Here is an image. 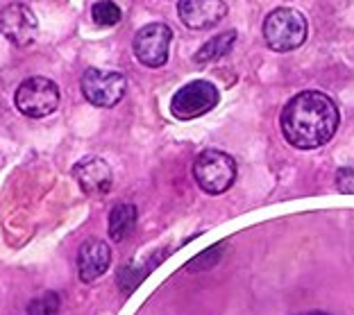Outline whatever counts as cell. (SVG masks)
<instances>
[{"mask_svg":"<svg viewBox=\"0 0 354 315\" xmlns=\"http://www.w3.org/2000/svg\"><path fill=\"white\" fill-rule=\"evenodd\" d=\"M236 37H239L236 30H227V32H223V35H218V37L209 39V41L196 52L193 61H196V64H209V61H216V59L225 57V55L234 48Z\"/></svg>","mask_w":354,"mask_h":315,"instance_id":"4fadbf2b","label":"cell"},{"mask_svg":"<svg viewBox=\"0 0 354 315\" xmlns=\"http://www.w3.org/2000/svg\"><path fill=\"white\" fill-rule=\"evenodd\" d=\"M339 109L320 91H302L284 104L279 127L284 139L297 150L323 148L339 129Z\"/></svg>","mask_w":354,"mask_h":315,"instance_id":"6da1fadb","label":"cell"},{"mask_svg":"<svg viewBox=\"0 0 354 315\" xmlns=\"http://www.w3.org/2000/svg\"><path fill=\"white\" fill-rule=\"evenodd\" d=\"M221 252H223V245H214V247H209L203 256L193 258V261L187 265V268H189V270H193V268L205 270L207 265H212V263H216V261H221Z\"/></svg>","mask_w":354,"mask_h":315,"instance_id":"ac0fdd59","label":"cell"},{"mask_svg":"<svg viewBox=\"0 0 354 315\" xmlns=\"http://www.w3.org/2000/svg\"><path fill=\"white\" fill-rule=\"evenodd\" d=\"M59 313V295L57 293H46L39 300L30 304L28 315H57Z\"/></svg>","mask_w":354,"mask_h":315,"instance_id":"2e32d148","label":"cell"},{"mask_svg":"<svg viewBox=\"0 0 354 315\" xmlns=\"http://www.w3.org/2000/svg\"><path fill=\"white\" fill-rule=\"evenodd\" d=\"M236 161L221 150H205L193 164V177L209 195H221L230 191L236 182Z\"/></svg>","mask_w":354,"mask_h":315,"instance_id":"3957f363","label":"cell"},{"mask_svg":"<svg viewBox=\"0 0 354 315\" xmlns=\"http://www.w3.org/2000/svg\"><path fill=\"white\" fill-rule=\"evenodd\" d=\"M182 23L191 30L214 28L227 16V5L223 0H182L177 5Z\"/></svg>","mask_w":354,"mask_h":315,"instance_id":"30bf717a","label":"cell"},{"mask_svg":"<svg viewBox=\"0 0 354 315\" xmlns=\"http://www.w3.org/2000/svg\"><path fill=\"white\" fill-rule=\"evenodd\" d=\"M266 46L275 52L295 50L307 39V19L293 7H277L263 21Z\"/></svg>","mask_w":354,"mask_h":315,"instance_id":"7a4b0ae2","label":"cell"},{"mask_svg":"<svg viewBox=\"0 0 354 315\" xmlns=\"http://www.w3.org/2000/svg\"><path fill=\"white\" fill-rule=\"evenodd\" d=\"M80 88L86 102L93 107L111 109L125 98L127 93V79L123 73L118 70H104V68H86L82 79H80Z\"/></svg>","mask_w":354,"mask_h":315,"instance_id":"5b68a950","label":"cell"},{"mask_svg":"<svg viewBox=\"0 0 354 315\" xmlns=\"http://www.w3.org/2000/svg\"><path fill=\"white\" fill-rule=\"evenodd\" d=\"M111 265V249L100 238H88L77 249V274L84 284L100 279Z\"/></svg>","mask_w":354,"mask_h":315,"instance_id":"8fae6325","label":"cell"},{"mask_svg":"<svg viewBox=\"0 0 354 315\" xmlns=\"http://www.w3.org/2000/svg\"><path fill=\"white\" fill-rule=\"evenodd\" d=\"M221 100V93L216 84L207 79H193L184 84L171 100V114L180 120H193L198 116L209 114Z\"/></svg>","mask_w":354,"mask_h":315,"instance_id":"8992f818","label":"cell"},{"mask_svg":"<svg viewBox=\"0 0 354 315\" xmlns=\"http://www.w3.org/2000/svg\"><path fill=\"white\" fill-rule=\"evenodd\" d=\"M73 177L86 195H104L114 187V173L100 157H84L73 166Z\"/></svg>","mask_w":354,"mask_h":315,"instance_id":"9c48e42d","label":"cell"},{"mask_svg":"<svg viewBox=\"0 0 354 315\" xmlns=\"http://www.w3.org/2000/svg\"><path fill=\"white\" fill-rule=\"evenodd\" d=\"M155 263H150V265H136V263H127L120 268L118 272V286L125 290V293H130L132 288H136L141 284L143 279L148 277V270L152 268Z\"/></svg>","mask_w":354,"mask_h":315,"instance_id":"9a60e30c","label":"cell"},{"mask_svg":"<svg viewBox=\"0 0 354 315\" xmlns=\"http://www.w3.org/2000/svg\"><path fill=\"white\" fill-rule=\"evenodd\" d=\"M136 218H139V213H136L134 204H127V202H123V204H116L114 209H111L109 222H107L109 238L114 240V243L125 240L136 227Z\"/></svg>","mask_w":354,"mask_h":315,"instance_id":"7c38bea8","label":"cell"},{"mask_svg":"<svg viewBox=\"0 0 354 315\" xmlns=\"http://www.w3.org/2000/svg\"><path fill=\"white\" fill-rule=\"evenodd\" d=\"M91 19H93L95 26L111 28V26H116L120 19H123V12H120V7L116 3H109V0H100V3H95L91 7Z\"/></svg>","mask_w":354,"mask_h":315,"instance_id":"5bb4252c","label":"cell"},{"mask_svg":"<svg viewBox=\"0 0 354 315\" xmlns=\"http://www.w3.org/2000/svg\"><path fill=\"white\" fill-rule=\"evenodd\" d=\"M336 189L345 193V195H354V159L339 168V173H336Z\"/></svg>","mask_w":354,"mask_h":315,"instance_id":"e0dca14e","label":"cell"},{"mask_svg":"<svg viewBox=\"0 0 354 315\" xmlns=\"http://www.w3.org/2000/svg\"><path fill=\"white\" fill-rule=\"evenodd\" d=\"M173 30L166 23H148L134 37V57L148 68H162L168 61V50H171Z\"/></svg>","mask_w":354,"mask_h":315,"instance_id":"52a82bcc","label":"cell"},{"mask_svg":"<svg viewBox=\"0 0 354 315\" xmlns=\"http://www.w3.org/2000/svg\"><path fill=\"white\" fill-rule=\"evenodd\" d=\"M16 109L28 118H46L59 107V86L48 77H28L14 95Z\"/></svg>","mask_w":354,"mask_h":315,"instance_id":"277c9868","label":"cell"},{"mask_svg":"<svg viewBox=\"0 0 354 315\" xmlns=\"http://www.w3.org/2000/svg\"><path fill=\"white\" fill-rule=\"evenodd\" d=\"M0 35L14 46H30L39 35V23L28 5H7L0 10Z\"/></svg>","mask_w":354,"mask_h":315,"instance_id":"ba28073f","label":"cell"},{"mask_svg":"<svg viewBox=\"0 0 354 315\" xmlns=\"http://www.w3.org/2000/svg\"><path fill=\"white\" fill-rule=\"evenodd\" d=\"M297 315H327V313H320V311H311V313H297Z\"/></svg>","mask_w":354,"mask_h":315,"instance_id":"d6986e66","label":"cell"}]
</instances>
